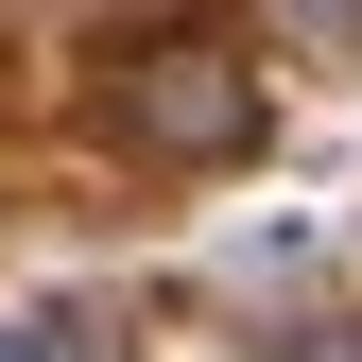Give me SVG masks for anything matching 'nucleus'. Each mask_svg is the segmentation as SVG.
Here are the masks:
<instances>
[{
	"instance_id": "nucleus-3",
	"label": "nucleus",
	"mask_w": 362,
	"mask_h": 362,
	"mask_svg": "<svg viewBox=\"0 0 362 362\" xmlns=\"http://www.w3.org/2000/svg\"><path fill=\"white\" fill-rule=\"evenodd\" d=\"M293 35H362V0H293Z\"/></svg>"
},
{
	"instance_id": "nucleus-2",
	"label": "nucleus",
	"mask_w": 362,
	"mask_h": 362,
	"mask_svg": "<svg viewBox=\"0 0 362 362\" xmlns=\"http://www.w3.org/2000/svg\"><path fill=\"white\" fill-rule=\"evenodd\" d=\"M0 362H104V345H86L69 310H35V328H0Z\"/></svg>"
},
{
	"instance_id": "nucleus-1",
	"label": "nucleus",
	"mask_w": 362,
	"mask_h": 362,
	"mask_svg": "<svg viewBox=\"0 0 362 362\" xmlns=\"http://www.w3.org/2000/svg\"><path fill=\"white\" fill-rule=\"evenodd\" d=\"M259 121H276V69H259L242 35H139V52H121V139H139L156 173L259 156Z\"/></svg>"
},
{
	"instance_id": "nucleus-4",
	"label": "nucleus",
	"mask_w": 362,
	"mask_h": 362,
	"mask_svg": "<svg viewBox=\"0 0 362 362\" xmlns=\"http://www.w3.org/2000/svg\"><path fill=\"white\" fill-rule=\"evenodd\" d=\"M310 362H362V328H328V345H310Z\"/></svg>"
}]
</instances>
